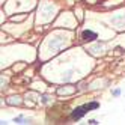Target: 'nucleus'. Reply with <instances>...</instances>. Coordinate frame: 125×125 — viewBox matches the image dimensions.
<instances>
[{"label": "nucleus", "instance_id": "obj_1", "mask_svg": "<svg viewBox=\"0 0 125 125\" xmlns=\"http://www.w3.org/2000/svg\"><path fill=\"white\" fill-rule=\"evenodd\" d=\"M98 107H100V104H98V103H89V104H84V105H80V107H77V109L73 110V113H71V119L78 121L80 118H83L86 113L98 109Z\"/></svg>", "mask_w": 125, "mask_h": 125}, {"label": "nucleus", "instance_id": "obj_2", "mask_svg": "<svg viewBox=\"0 0 125 125\" xmlns=\"http://www.w3.org/2000/svg\"><path fill=\"white\" fill-rule=\"evenodd\" d=\"M82 38L83 39H86V41H92V39H95L96 38V35L94 33V32H83V35H82Z\"/></svg>", "mask_w": 125, "mask_h": 125}]
</instances>
